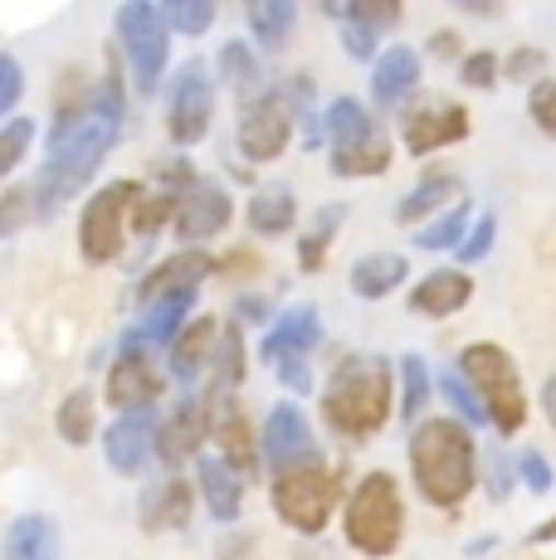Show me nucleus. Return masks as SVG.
<instances>
[{"mask_svg": "<svg viewBox=\"0 0 556 560\" xmlns=\"http://www.w3.org/2000/svg\"><path fill=\"white\" fill-rule=\"evenodd\" d=\"M264 463H269L274 478L298 468H317V439L293 400H278L269 419H264Z\"/></svg>", "mask_w": 556, "mask_h": 560, "instance_id": "10", "label": "nucleus"}, {"mask_svg": "<svg viewBox=\"0 0 556 560\" xmlns=\"http://www.w3.org/2000/svg\"><path fill=\"white\" fill-rule=\"evenodd\" d=\"M293 220H298V200L288 186H264L259 196L250 200V230L264 234V240H269V234H288Z\"/></svg>", "mask_w": 556, "mask_h": 560, "instance_id": "29", "label": "nucleus"}, {"mask_svg": "<svg viewBox=\"0 0 556 560\" xmlns=\"http://www.w3.org/2000/svg\"><path fill=\"white\" fill-rule=\"evenodd\" d=\"M440 390H444V400L459 409V419H464V424H488V409H484V400L474 395V385L459 375V365L440 371Z\"/></svg>", "mask_w": 556, "mask_h": 560, "instance_id": "37", "label": "nucleus"}, {"mask_svg": "<svg viewBox=\"0 0 556 560\" xmlns=\"http://www.w3.org/2000/svg\"><path fill=\"white\" fill-rule=\"evenodd\" d=\"M547 69V54L542 49H518L508 59V79H532V73H542Z\"/></svg>", "mask_w": 556, "mask_h": 560, "instance_id": "52", "label": "nucleus"}, {"mask_svg": "<svg viewBox=\"0 0 556 560\" xmlns=\"http://www.w3.org/2000/svg\"><path fill=\"white\" fill-rule=\"evenodd\" d=\"M113 142H117V122H108L103 113H89L79 127L59 132L55 147H49V161L39 166V180H35L39 210L49 214L69 196H79V190L99 176V166H103V156H108Z\"/></svg>", "mask_w": 556, "mask_h": 560, "instance_id": "3", "label": "nucleus"}, {"mask_svg": "<svg viewBox=\"0 0 556 560\" xmlns=\"http://www.w3.org/2000/svg\"><path fill=\"white\" fill-rule=\"evenodd\" d=\"M401 415L410 419H420V409H425V400H430V365H425L420 357H405L401 361Z\"/></svg>", "mask_w": 556, "mask_h": 560, "instance_id": "38", "label": "nucleus"}, {"mask_svg": "<svg viewBox=\"0 0 556 560\" xmlns=\"http://www.w3.org/2000/svg\"><path fill=\"white\" fill-rule=\"evenodd\" d=\"M405 536V502L391 472H367L347 498V546L371 560L401 551Z\"/></svg>", "mask_w": 556, "mask_h": 560, "instance_id": "4", "label": "nucleus"}, {"mask_svg": "<svg viewBox=\"0 0 556 560\" xmlns=\"http://www.w3.org/2000/svg\"><path fill=\"white\" fill-rule=\"evenodd\" d=\"M35 190L30 186H10L0 190V240H10V234H20L30 224V214H35Z\"/></svg>", "mask_w": 556, "mask_h": 560, "instance_id": "42", "label": "nucleus"}, {"mask_svg": "<svg viewBox=\"0 0 556 560\" xmlns=\"http://www.w3.org/2000/svg\"><path fill=\"white\" fill-rule=\"evenodd\" d=\"M190 307H196V293H181V298H166V303H157L152 317H147V327L137 331L127 347H137V341H152V347H166L171 351V341L186 331V312Z\"/></svg>", "mask_w": 556, "mask_h": 560, "instance_id": "31", "label": "nucleus"}, {"mask_svg": "<svg viewBox=\"0 0 556 560\" xmlns=\"http://www.w3.org/2000/svg\"><path fill=\"white\" fill-rule=\"evenodd\" d=\"M494 234H498V220L494 214H478L474 230H468V240L459 244V258H464V264H478V258L494 249Z\"/></svg>", "mask_w": 556, "mask_h": 560, "instance_id": "49", "label": "nucleus"}, {"mask_svg": "<svg viewBox=\"0 0 556 560\" xmlns=\"http://www.w3.org/2000/svg\"><path fill=\"white\" fill-rule=\"evenodd\" d=\"M410 472L430 508H459L478 482V448L464 419H420L410 429Z\"/></svg>", "mask_w": 556, "mask_h": 560, "instance_id": "1", "label": "nucleus"}, {"mask_svg": "<svg viewBox=\"0 0 556 560\" xmlns=\"http://www.w3.org/2000/svg\"><path fill=\"white\" fill-rule=\"evenodd\" d=\"M240 312H244V317H250V322H264V317H269V307H264V303H244Z\"/></svg>", "mask_w": 556, "mask_h": 560, "instance_id": "58", "label": "nucleus"}, {"mask_svg": "<svg viewBox=\"0 0 556 560\" xmlns=\"http://www.w3.org/2000/svg\"><path fill=\"white\" fill-rule=\"evenodd\" d=\"M474 298V278L464 268H440V273L420 278V288L410 293V312L415 317H449Z\"/></svg>", "mask_w": 556, "mask_h": 560, "instance_id": "20", "label": "nucleus"}, {"mask_svg": "<svg viewBox=\"0 0 556 560\" xmlns=\"http://www.w3.org/2000/svg\"><path fill=\"white\" fill-rule=\"evenodd\" d=\"M157 415L152 409H127V415H117L108 424V434H103V454L123 478H132V472H142L147 454L157 448Z\"/></svg>", "mask_w": 556, "mask_h": 560, "instance_id": "14", "label": "nucleus"}, {"mask_svg": "<svg viewBox=\"0 0 556 560\" xmlns=\"http://www.w3.org/2000/svg\"><path fill=\"white\" fill-rule=\"evenodd\" d=\"M323 122H327V137H333L337 152H351V147L371 142V137H381V132H377V117H371L357 98H337L333 107H327Z\"/></svg>", "mask_w": 556, "mask_h": 560, "instance_id": "28", "label": "nucleus"}, {"mask_svg": "<svg viewBox=\"0 0 556 560\" xmlns=\"http://www.w3.org/2000/svg\"><path fill=\"white\" fill-rule=\"evenodd\" d=\"M20 93H25V73H20V59H15V54H0V127H5L10 107L20 103Z\"/></svg>", "mask_w": 556, "mask_h": 560, "instance_id": "46", "label": "nucleus"}, {"mask_svg": "<svg viewBox=\"0 0 556 560\" xmlns=\"http://www.w3.org/2000/svg\"><path fill=\"white\" fill-rule=\"evenodd\" d=\"M528 117L542 127L547 137H556V79H537L528 93Z\"/></svg>", "mask_w": 556, "mask_h": 560, "instance_id": "45", "label": "nucleus"}, {"mask_svg": "<svg viewBox=\"0 0 556 560\" xmlns=\"http://www.w3.org/2000/svg\"><path fill=\"white\" fill-rule=\"evenodd\" d=\"M395 400V375L386 357H371V351H351L333 365L323 390V419L347 439H367L377 434L391 419Z\"/></svg>", "mask_w": 556, "mask_h": 560, "instance_id": "2", "label": "nucleus"}, {"mask_svg": "<svg viewBox=\"0 0 556 560\" xmlns=\"http://www.w3.org/2000/svg\"><path fill=\"white\" fill-rule=\"evenodd\" d=\"M142 532H181L190 522V482L166 478L142 492V512H137Z\"/></svg>", "mask_w": 556, "mask_h": 560, "instance_id": "22", "label": "nucleus"}, {"mask_svg": "<svg viewBox=\"0 0 556 560\" xmlns=\"http://www.w3.org/2000/svg\"><path fill=\"white\" fill-rule=\"evenodd\" d=\"M274 512L283 526H293V532L303 536H317L327 522H333V512L341 508V478L333 468H298V472H283V478H274Z\"/></svg>", "mask_w": 556, "mask_h": 560, "instance_id": "6", "label": "nucleus"}, {"mask_svg": "<svg viewBox=\"0 0 556 560\" xmlns=\"http://www.w3.org/2000/svg\"><path fill=\"white\" fill-rule=\"evenodd\" d=\"M230 214H234V200H230V190L220 186V180H196V186L181 196L176 205V234H181V244H206V240H216V234L230 224Z\"/></svg>", "mask_w": 556, "mask_h": 560, "instance_id": "12", "label": "nucleus"}, {"mask_svg": "<svg viewBox=\"0 0 556 560\" xmlns=\"http://www.w3.org/2000/svg\"><path fill=\"white\" fill-rule=\"evenodd\" d=\"M162 15L171 30H186V35H206V30L216 25V5H210V0H171Z\"/></svg>", "mask_w": 556, "mask_h": 560, "instance_id": "44", "label": "nucleus"}, {"mask_svg": "<svg viewBox=\"0 0 556 560\" xmlns=\"http://www.w3.org/2000/svg\"><path fill=\"white\" fill-rule=\"evenodd\" d=\"M494 536H484V541H474V546H468V556H488V551H494Z\"/></svg>", "mask_w": 556, "mask_h": 560, "instance_id": "59", "label": "nucleus"}, {"mask_svg": "<svg viewBox=\"0 0 556 560\" xmlns=\"http://www.w3.org/2000/svg\"><path fill=\"white\" fill-rule=\"evenodd\" d=\"M542 409H547V419H552V429H556V375L542 385Z\"/></svg>", "mask_w": 556, "mask_h": 560, "instance_id": "56", "label": "nucleus"}, {"mask_svg": "<svg viewBox=\"0 0 556 560\" xmlns=\"http://www.w3.org/2000/svg\"><path fill=\"white\" fill-rule=\"evenodd\" d=\"M484 478H488V492H494V498H508L512 478H518V463H508L498 454H484Z\"/></svg>", "mask_w": 556, "mask_h": 560, "instance_id": "51", "label": "nucleus"}, {"mask_svg": "<svg viewBox=\"0 0 556 560\" xmlns=\"http://www.w3.org/2000/svg\"><path fill=\"white\" fill-rule=\"evenodd\" d=\"M250 30H254V39H259L269 54H278L288 45V35H293V25H298V5L293 0H250Z\"/></svg>", "mask_w": 556, "mask_h": 560, "instance_id": "27", "label": "nucleus"}, {"mask_svg": "<svg viewBox=\"0 0 556 560\" xmlns=\"http://www.w3.org/2000/svg\"><path fill=\"white\" fill-rule=\"evenodd\" d=\"M157 395H162V375L152 371V361L142 351L123 347V357L108 371V405H117L127 415V409H152Z\"/></svg>", "mask_w": 556, "mask_h": 560, "instance_id": "17", "label": "nucleus"}, {"mask_svg": "<svg viewBox=\"0 0 556 560\" xmlns=\"http://www.w3.org/2000/svg\"><path fill=\"white\" fill-rule=\"evenodd\" d=\"M341 35H347V49L357 54V59H371V54H377V35H371V30L347 25V30H341Z\"/></svg>", "mask_w": 556, "mask_h": 560, "instance_id": "53", "label": "nucleus"}, {"mask_svg": "<svg viewBox=\"0 0 556 560\" xmlns=\"http://www.w3.org/2000/svg\"><path fill=\"white\" fill-rule=\"evenodd\" d=\"M532 541H556V516H552V522H542L537 532H532Z\"/></svg>", "mask_w": 556, "mask_h": 560, "instance_id": "57", "label": "nucleus"}, {"mask_svg": "<svg viewBox=\"0 0 556 560\" xmlns=\"http://www.w3.org/2000/svg\"><path fill=\"white\" fill-rule=\"evenodd\" d=\"M415 83H420V54L391 45L371 69V98H377V107H395L401 98H410Z\"/></svg>", "mask_w": 556, "mask_h": 560, "instance_id": "21", "label": "nucleus"}, {"mask_svg": "<svg viewBox=\"0 0 556 560\" xmlns=\"http://www.w3.org/2000/svg\"><path fill=\"white\" fill-rule=\"evenodd\" d=\"M176 205H181V196H171V190H152V196H142L137 200V210H132V230L142 234V240H152L166 220H176Z\"/></svg>", "mask_w": 556, "mask_h": 560, "instance_id": "40", "label": "nucleus"}, {"mask_svg": "<svg viewBox=\"0 0 556 560\" xmlns=\"http://www.w3.org/2000/svg\"><path fill=\"white\" fill-rule=\"evenodd\" d=\"M459 375L474 385V395L488 409V424L498 434H518L528 424V395H522V375L512 357L498 341H474V347L459 351Z\"/></svg>", "mask_w": 556, "mask_h": 560, "instance_id": "5", "label": "nucleus"}, {"mask_svg": "<svg viewBox=\"0 0 556 560\" xmlns=\"http://www.w3.org/2000/svg\"><path fill=\"white\" fill-rule=\"evenodd\" d=\"M210 117H216V83H210L206 63L190 59L176 79V93H171V122H166L171 142L196 147L210 132Z\"/></svg>", "mask_w": 556, "mask_h": 560, "instance_id": "11", "label": "nucleus"}, {"mask_svg": "<svg viewBox=\"0 0 556 560\" xmlns=\"http://www.w3.org/2000/svg\"><path fill=\"white\" fill-rule=\"evenodd\" d=\"M464 200V190H459V180L454 176H425L420 186L410 190L401 205H395V220L401 224H415V220H425L430 210H440V205H449V200Z\"/></svg>", "mask_w": 556, "mask_h": 560, "instance_id": "32", "label": "nucleus"}, {"mask_svg": "<svg viewBox=\"0 0 556 560\" xmlns=\"http://www.w3.org/2000/svg\"><path fill=\"white\" fill-rule=\"evenodd\" d=\"M220 268H224V273H254L259 264H254V254H230Z\"/></svg>", "mask_w": 556, "mask_h": 560, "instance_id": "54", "label": "nucleus"}, {"mask_svg": "<svg viewBox=\"0 0 556 560\" xmlns=\"http://www.w3.org/2000/svg\"><path fill=\"white\" fill-rule=\"evenodd\" d=\"M240 375H244L240 327H224V331H220V347H216V385H210V390L234 395V385H240Z\"/></svg>", "mask_w": 556, "mask_h": 560, "instance_id": "39", "label": "nucleus"}, {"mask_svg": "<svg viewBox=\"0 0 556 560\" xmlns=\"http://www.w3.org/2000/svg\"><path fill=\"white\" fill-rule=\"evenodd\" d=\"M435 54H440V59H454V49H459V35H449V30H440V35H435V45H430Z\"/></svg>", "mask_w": 556, "mask_h": 560, "instance_id": "55", "label": "nucleus"}, {"mask_svg": "<svg viewBox=\"0 0 556 560\" xmlns=\"http://www.w3.org/2000/svg\"><path fill=\"white\" fill-rule=\"evenodd\" d=\"M468 230H474V224H468V205L459 200V205H449V210L440 214V220H430L425 224L420 234H415V244H420V249H459V244L468 240Z\"/></svg>", "mask_w": 556, "mask_h": 560, "instance_id": "35", "label": "nucleus"}, {"mask_svg": "<svg viewBox=\"0 0 556 560\" xmlns=\"http://www.w3.org/2000/svg\"><path fill=\"white\" fill-rule=\"evenodd\" d=\"M0 556H5V560H59L63 556V541H59L55 516H45V512L15 516V522L5 526Z\"/></svg>", "mask_w": 556, "mask_h": 560, "instance_id": "19", "label": "nucleus"}, {"mask_svg": "<svg viewBox=\"0 0 556 560\" xmlns=\"http://www.w3.org/2000/svg\"><path fill=\"white\" fill-rule=\"evenodd\" d=\"M333 176H347V180H357V176H381V171L391 166V142L386 137H371V142H361V147H351V152H333Z\"/></svg>", "mask_w": 556, "mask_h": 560, "instance_id": "33", "label": "nucleus"}, {"mask_svg": "<svg viewBox=\"0 0 556 560\" xmlns=\"http://www.w3.org/2000/svg\"><path fill=\"white\" fill-rule=\"evenodd\" d=\"M216 347H220V327L210 317H196L176 341H171V375L181 381H196L206 371V361H216Z\"/></svg>", "mask_w": 556, "mask_h": 560, "instance_id": "24", "label": "nucleus"}, {"mask_svg": "<svg viewBox=\"0 0 556 560\" xmlns=\"http://www.w3.org/2000/svg\"><path fill=\"white\" fill-rule=\"evenodd\" d=\"M30 142H35V122L30 117H15V122L0 127V180L30 156Z\"/></svg>", "mask_w": 556, "mask_h": 560, "instance_id": "41", "label": "nucleus"}, {"mask_svg": "<svg viewBox=\"0 0 556 560\" xmlns=\"http://www.w3.org/2000/svg\"><path fill=\"white\" fill-rule=\"evenodd\" d=\"M206 434H210V405L186 400L162 429H157V458H162L166 468H181V463L200 448V439Z\"/></svg>", "mask_w": 556, "mask_h": 560, "instance_id": "18", "label": "nucleus"}, {"mask_svg": "<svg viewBox=\"0 0 556 560\" xmlns=\"http://www.w3.org/2000/svg\"><path fill=\"white\" fill-rule=\"evenodd\" d=\"M220 79L230 83V89H240V93H250V98H259V59H254V49L244 45V39H224V49H220Z\"/></svg>", "mask_w": 556, "mask_h": 560, "instance_id": "34", "label": "nucleus"}, {"mask_svg": "<svg viewBox=\"0 0 556 560\" xmlns=\"http://www.w3.org/2000/svg\"><path fill=\"white\" fill-rule=\"evenodd\" d=\"M200 492H206V508L216 522H234L240 516V502H244V482L240 472L230 468L224 458H200Z\"/></svg>", "mask_w": 556, "mask_h": 560, "instance_id": "25", "label": "nucleus"}, {"mask_svg": "<svg viewBox=\"0 0 556 560\" xmlns=\"http://www.w3.org/2000/svg\"><path fill=\"white\" fill-rule=\"evenodd\" d=\"M405 258L401 254H367L351 264V293L367 298V303H381V298H391L395 288L405 283Z\"/></svg>", "mask_w": 556, "mask_h": 560, "instance_id": "26", "label": "nucleus"}, {"mask_svg": "<svg viewBox=\"0 0 556 560\" xmlns=\"http://www.w3.org/2000/svg\"><path fill=\"white\" fill-rule=\"evenodd\" d=\"M55 429L63 444L83 448L93 439V429H99V400H93V390H69L55 415Z\"/></svg>", "mask_w": 556, "mask_h": 560, "instance_id": "30", "label": "nucleus"}, {"mask_svg": "<svg viewBox=\"0 0 556 560\" xmlns=\"http://www.w3.org/2000/svg\"><path fill=\"white\" fill-rule=\"evenodd\" d=\"M459 79H464L468 89H494L498 83V54H488V49L468 54V59L459 63Z\"/></svg>", "mask_w": 556, "mask_h": 560, "instance_id": "48", "label": "nucleus"}, {"mask_svg": "<svg viewBox=\"0 0 556 560\" xmlns=\"http://www.w3.org/2000/svg\"><path fill=\"white\" fill-rule=\"evenodd\" d=\"M216 258H210L206 249H181V254H171L166 264H157L152 273L142 278V288H137V298H142L147 307H157V303H166V298H181V293H196L200 283H206L210 273H216Z\"/></svg>", "mask_w": 556, "mask_h": 560, "instance_id": "13", "label": "nucleus"}, {"mask_svg": "<svg viewBox=\"0 0 556 560\" xmlns=\"http://www.w3.org/2000/svg\"><path fill=\"white\" fill-rule=\"evenodd\" d=\"M341 20L371 30V35H381L386 25L401 20V5H395V0H351V5H341Z\"/></svg>", "mask_w": 556, "mask_h": 560, "instance_id": "43", "label": "nucleus"}, {"mask_svg": "<svg viewBox=\"0 0 556 560\" xmlns=\"http://www.w3.org/2000/svg\"><path fill=\"white\" fill-rule=\"evenodd\" d=\"M142 200V186L137 180H113L108 190H99L89 205H83L79 220V249L89 264H113L123 254V234H127V214Z\"/></svg>", "mask_w": 556, "mask_h": 560, "instance_id": "8", "label": "nucleus"}, {"mask_svg": "<svg viewBox=\"0 0 556 560\" xmlns=\"http://www.w3.org/2000/svg\"><path fill=\"white\" fill-rule=\"evenodd\" d=\"M210 434L220 439V458L230 463L234 472H254L259 468V439H254L250 419H244V409L230 400L224 390H210Z\"/></svg>", "mask_w": 556, "mask_h": 560, "instance_id": "15", "label": "nucleus"}, {"mask_svg": "<svg viewBox=\"0 0 556 560\" xmlns=\"http://www.w3.org/2000/svg\"><path fill=\"white\" fill-rule=\"evenodd\" d=\"M401 137H405V152L410 156H430L440 147H454L468 137V113L454 103L444 107H415L410 117L401 122Z\"/></svg>", "mask_w": 556, "mask_h": 560, "instance_id": "16", "label": "nucleus"}, {"mask_svg": "<svg viewBox=\"0 0 556 560\" xmlns=\"http://www.w3.org/2000/svg\"><path fill=\"white\" fill-rule=\"evenodd\" d=\"M518 478L528 482L532 492H552V468H547V458H542L537 448H528V454L518 458Z\"/></svg>", "mask_w": 556, "mask_h": 560, "instance_id": "50", "label": "nucleus"}, {"mask_svg": "<svg viewBox=\"0 0 556 560\" xmlns=\"http://www.w3.org/2000/svg\"><path fill=\"white\" fill-rule=\"evenodd\" d=\"M341 220H347V205H327V210H317L313 234H303V244H298V264H303V273H317V268H323V254H327V244H333Z\"/></svg>", "mask_w": 556, "mask_h": 560, "instance_id": "36", "label": "nucleus"}, {"mask_svg": "<svg viewBox=\"0 0 556 560\" xmlns=\"http://www.w3.org/2000/svg\"><path fill=\"white\" fill-rule=\"evenodd\" d=\"M317 337H323V322H317V307H298L288 312L283 322L264 337V365L283 361V357H308V351L317 347Z\"/></svg>", "mask_w": 556, "mask_h": 560, "instance_id": "23", "label": "nucleus"}, {"mask_svg": "<svg viewBox=\"0 0 556 560\" xmlns=\"http://www.w3.org/2000/svg\"><path fill=\"white\" fill-rule=\"evenodd\" d=\"M117 45H123L127 63H132V79L142 93L162 89L166 73V54H171V25L157 5L147 0H127L117 5Z\"/></svg>", "mask_w": 556, "mask_h": 560, "instance_id": "7", "label": "nucleus"}, {"mask_svg": "<svg viewBox=\"0 0 556 560\" xmlns=\"http://www.w3.org/2000/svg\"><path fill=\"white\" fill-rule=\"evenodd\" d=\"M99 113L108 122L123 127V79H117V54H108V69H103V83H99Z\"/></svg>", "mask_w": 556, "mask_h": 560, "instance_id": "47", "label": "nucleus"}, {"mask_svg": "<svg viewBox=\"0 0 556 560\" xmlns=\"http://www.w3.org/2000/svg\"><path fill=\"white\" fill-rule=\"evenodd\" d=\"M288 137H293V107L283 93H259V98H244L240 107V142L244 161H278L288 152Z\"/></svg>", "mask_w": 556, "mask_h": 560, "instance_id": "9", "label": "nucleus"}]
</instances>
